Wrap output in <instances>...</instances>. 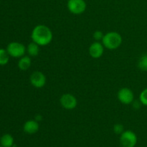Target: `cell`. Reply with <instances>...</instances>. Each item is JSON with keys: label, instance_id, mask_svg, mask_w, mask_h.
Listing matches in <instances>:
<instances>
[{"label": "cell", "instance_id": "6da1fadb", "mask_svg": "<svg viewBox=\"0 0 147 147\" xmlns=\"http://www.w3.org/2000/svg\"><path fill=\"white\" fill-rule=\"evenodd\" d=\"M31 38L32 42L40 46H45L50 44L53 40V32L47 26L39 24L32 31Z\"/></svg>", "mask_w": 147, "mask_h": 147}, {"label": "cell", "instance_id": "277c9868", "mask_svg": "<svg viewBox=\"0 0 147 147\" xmlns=\"http://www.w3.org/2000/svg\"><path fill=\"white\" fill-rule=\"evenodd\" d=\"M7 51L8 52L9 56L15 58H19L24 56L26 52L24 45L22 43L17 42H12L9 43L7 47Z\"/></svg>", "mask_w": 147, "mask_h": 147}, {"label": "cell", "instance_id": "e0dca14e", "mask_svg": "<svg viewBox=\"0 0 147 147\" xmlns=\"http://www.w3.org/2000/svg\"><path fill=\"white\" fill-rule=\"evenodd\" d=\"M113 131L116 134H121L123 131H124V127L122 124L120 123H116L113 126Z\"/></svg>", "mask_w": 147, "mask_h": 147}, {"label": "cell", "instance_id": "2e32d148", "mask_svg": "<svg viewBox=\"0 0 147 147\" xmlns=\"http://www.w3.org/2000/svg\"><path fill=\"white\" fill-rule=\"evenodd\" d=\"M139 101L142 105L147 106V88L141 92L139 95Z\"/></svg>", "mask_w": 147, "mask_h": 147}, {"label": "cell", "instance_id": "3957f363", "mask_svg": "<svg viewBox=\"0 0 147 147\" xmlns=\"http://www.w3.org/2000/svg\"><path fill=\"white\" fill-rule=\"evenodd\" d=\"M137 140L136 134L131 130L124 131L120 136V144L122 147H135Z\"/></svg>", "mask_w": 147, "mask_h": 147}, {"label": "cell", "instance_id": "44dd1931", "mask_svg": "<svg viewBox=\"0 0 147 147\" xmlns=\"http://www.w3.org/2000/svg\"><path fill=\"white\" fill-rule=\"evenodd\" d=\"M0 147H3V146H1V144H0Z\"/></svg>", "mask_w": 147, "mask_h": 147}, {"label": "cell", "instance_id": "8992f818", "mask_svg": "<svg viewBox=\"0 0 147 147\" xmlns=\"http://www.w3.org/2000/svg\"><path fill=\"white\" fill-rule=\"evenodd\" d=\"M118 99L121 103L125 105L131 104L134 100L133 91L128 88H123L118 92Z\"/></svg>", "mask_w": 147, "mask_h": 147}, {"label": "cell", "instance_id": "d6986e66", "mask_svg": "<svg viewBox=\"0 0 147 147\" xmlns=\"http://www.w3.org/2000/svg\"><path fill=\"white\" fill-rule=\"evenodd\" d=\"M132 103H133L134 108H135V109H139L140 108V105L142 104L140 101H134Z\"/></svg>", "mask_w": 147, "mask_h": 147}, {"label": "cell", "instance_id": "4fadbf2b", "mask_svg": "<svg viewBox=\"0 0 147 147\" xmlns=\"http://www.w3.org/2000/svg\"><path fill=\"white\" fill-rule=\"evenodd\" d=\"M27 51L30 56H31V57H36V56L38 55L39 53H40V45H38L35 42H32L30 43L28 45Z\"/></svg>", "mask_w": 147, "mask_h": 147}, {"label": "cell", "instance_id": "9a60e30c", "mask_svg": "<svg viewBox=\"0 0 147 147\" xmlns=\"http://www.w3.org/2000/svg\"><path fill=\"white\" fill-rule=\"evenodd\" d=\"M138 67L142 71H147V54H144L139 58Z\"/></svg>", "mask_w": 147, "mask_h": 147}, {"label": "cell", "instance_id": "30bf717a", "mask_svg": "<svg viewBox=\"0 0 147 147\" xmlns=\"http://www.w3.org/2000/svg\"><path fill=\"white\" fill-rule=\"evenodd\" d=\"M40 129V125L38 121L35 120H29L24 123L23 126V130L26 134H34L37 133Z\"/></svg>", "mask_w": 147, "mask_h": 147}, {"label": "cell", "instance_id": "5bb4252c", "mask_svg": "<svg viewBox=\"0 0 147 147\" xmlns=\"http://www.w3.org/2000/svg\"><path fill=\"white\" fill-rule=\"evenodd\" d=\"M9 60V55L7 50L0 49V65H4L7 64Z\"/></svg>", "mask_w": 147, "mask_h": 147}, {"label": "cell", "instance_id": "52a82bcc", "mask_svg": "<svg viewBox=\"0 0 147 147\" xmlns=\"http://www.w3.org/2000/svg\"><path fill=\"white\" fill-rule=\"evenodd\" d=\"M60 103L61 106L67 110H73L77 106L76 98L70 93H65L60 97Z\"/></svg>", "mask_w": 147, "mask_h": 147}, {"label": "cell", "instance_id": "ffe728a7", "mask_svg": "<svg viewBox=\"0 0 147 147\" xmlns=\"http://www.w3.org/2000/svg\"><path fill=\"white\" fill-rule=\"evenodd\" d=\"M42 119V116L40 114H37L35 116V121H41Z\"/></svg>", "mask_w": 147, "mask_h": 147}, {"label": "cell", "instance_id": "9c48e42d", "mask_svg": "<svg viewBox=\"0 0 147 147\" xmlns=\"http://www.w3.org/2000/svg\"><path fill=\"white\" fill-rule=\"evenodd\" d=\"M89 54L93 58H100L104 52V46L99 42L96 41L93 42L89 47Z\"/></svg>", "mask_w": 147, "mask_h": 147}, {"label": "cell", "instance_id": "5b68a950", "mask_svg": "<svg viewBox=\"0 0 147 147\" xmlns=\"http://www.w3.org/2000/svg\"><path fill=\"white\" fill-rule=\"evenodd\" d=\"M67 9L74 14H80L86 9V2L85 0H67Z\"/></svg>", "mask_w": 147, "mask_h": 147}, {"label": "cell", "instance_id": "ac0fdd59", "mask_svg": "<svg viewBox=\"0 0 147 147\" xmlns=\"http://www.w3.org/2000/svg\"><path fill=\"white\" fill-rule=\"evenodd\" d=\"M104 34H103L101 31H99V30H97V31L93 33V38L96 40V41H99V40H102Z\"/></svg>", "mask_w": 147, "mask_h": 147}, {"label": "cell", "instance_id": "ba28073f", "mask_svg": "<svg viewBox=\"0 0 147 147\" xmlns=\"http://www.w3.org/2000/svg\"><path fill=\"white\" fill-rule=\"evenodd\" d=\"M30 83L34 87L41 88L46 84V77L44 73L40 71H35L30 76Z\"/></svg>", "mask_w": 147, "mask_h": 147}, {"label": "cell", "instance_id": "8fae6325", "mask_svg": "<svg viewBox=\"0 0 147 147\" xmlns=\"http://www.w3.org/2000/svg\"><path fill=\"white\" fill-rule=\"evenodd\" d=\"M32 64L31 58L28 56H23L20 57L18 62V67L21 70H27L30 67Z\"/></svg>", "mask_w": 147, "mask_h": 147}, {"label": "cell", "instance_id": "7a4b0ae2", "mask_svg": "<svg viewBox=\"0 0 147 147\" xmlns=\"http://www.w3.org/2000/svg\"><path fill=\"white\" fill-rule=\"evenodd\" d=\"M122 43V37L116 32H109L104 34L102 39V44L109 50H116Z\"/></svg>", "mask_w": 147, "mask_h": 147}, {"label": "cell", "instance_id": "7c38bea8", "mask_svg": "<svg viewBox=\"0 0 147 147\" xmlns=\"http://www.w3.org/2000/svg\"><path fill=\"white\" fill-rule=\"evenodd\" d=\"M0 144L3 147H12L14 146V138L11 134H6L0 139Z\"/></svg>", "mask_w": 147, "mask_h": 147}, {"label": "cell", "instance_id": "7402d4cb", "mask_svg": "<svg viewBox=\"0 0 147 147\" xmlns=\"http://www.w3.org/2000/svg\"><path fill=\"white\" fill-rule=\"evenodd\" d=\"M12 147H16V146H12Z\"/></svg>", "mask_w": 147, "mask_h": 147}, {"label": "cell", "instance_id": "603a6c76", "mask_svg": "<svg viewBox=\"0 0 147 147\" xmlns=\"http://www.w3.org/2000/svg\"><path fill=\"white\" fill-rule=\"evenodd\" d=\"M64 1H65V0H64Z\"/></svg>", "mask_w": 147, "mask_h": 147}]
</instances>
